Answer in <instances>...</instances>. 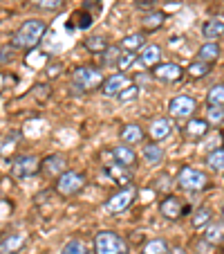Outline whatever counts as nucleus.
Returning <instances> with one entry per match:
<instances>
[{
  "instance_id": "obj_1",
  "label": "nucleus",
  "mask_w": 224,
  "mask_h": 254,
  "mask_svg": "<svg viewBox=\"0 0 224 254\" xmlns=\"http://www.w3.org/2000/svg\"><path fill=\"white\" fill-rule=\"evenodd\" d=\"M47 32V25L45 20L39 18H29L11 34V48L14 50H32L41 43V39L45 36Z\"/></svg>"
},
{
  "instance_id": "obj_2",
  "label": "nucleus",
  "mask_w": 224,
  "mask_h": 254,
  "mask_svg": "<svg viewBox=\"0 0 224 254\" xmlns=\"http://www.w3.org/2000/svg\"><path fill=\"white\" fill-rule=\"evenodd\" d=\"M105 81L103 72L99 67L92 65H81L72 72V92L74 95H83V92H92L96 88H101Z\"/></svg>"
},
{
  "instance_id": "obj_3",
  "label": "nucleus",
  "mask_w": 224,
  "mask_h": 254,
  "mask_svg": "<svg viewBox=\"0 0 224 254\" xmlns=\"http://www.w3.org/2000/svg\"><path fill=\"white\" fill-rule=\"evenodd\" d=\"M94 254H130L124 236L112 230H103L94 236Z\"/></svg>"
},
{
  "instance_id": "obj_4",
  "label": "nucleus",
  "mask_w": 224,
  "mask_h": 254,
  "mask_svg": "<svg viewBox=\"0 0 224 254\" xmlns=\"http://www.w3.org/2000/svg\"><path fill=\"white\" fill-rule=\"evenodd\" d=\"M86 187V176L79 171H65L56 178L54 183V189H56L58 196L63 198H70V196H77L81 189Z\"/></svg>"
},
{
  "instance_id": "obj_5",
  "label": "nucleus",
  "mask_w": 224,
  "mask_h": 254,
  "mask_svg": "<svg viewBox=\"0 0 224 254\" xmlns=\"http://www.w3.org/2000/svg\"><path fill=\"white\" fill-rule=\"evenodd\" d=\"M177 185L184 191H202L209 185V178H206V173L197 171L193 167H184L179 171V176H177Z\"/></svg>"
},
{
  "instance_id": "obj_6",
  "label": "nucleus",
  "mask_w": 224,
  "mask_h": 254,
  "mask_svg": "<svg viewBox=\"0 0 224 254\" xmlns=\"http://www.w3.org/2000/svg\"><path fill=\"white\" fill-rule=\"evenodd\" d=\"M39 171H41V162L36 155H20V158H16L14 164H11V176L18 178V180L32 178Z\"/></svg>"
},
{
  "instance_id": "obj_7",
  "label": "nucleus",
  "mask_w": 224,
  "mask_h": 254,
  "mask_svg": "<svg viewBox=\"0 0 224 254\" xmlns=\"http://www.w3.org/2000/svg\"><path fill=\"white\" fill-rule=\"evenodd\" d=\"M134 198H137V189L126 187V189H121L119 193L110 196V200L105 202V209H108L110 214H121V211H126L130 205H133Z\"/></svg>"
},
{
  "instance_id": "obj_8",
  "label": "nucleus",
  "mask_w": 224,
  "mask_h": 254,
  "mask_svg": "<svg viewBox=\"0 0 224 254\" xmlns=\"http://www.w3.org/2000/svg\"><path fill=\"white\" fill-rule=\"evenodd\" d=\"M195 108H197V101L193 99V97H188V95L173 97V99L168 101V111H171V115L173 117H179V120L191 117L193 113H195Z\"/></svg>"
},
{
  "instance_id": "obj_9",
  "label": "nucleus",
  "mask_w": 224,
  "mask_h": 254,
  "mask_svg": "<svg viewBox=\"0 0 224 254\" xmlns=\"http://www.w3.org/2000/svg\"><path fill=\"white\" fill-rule=\"evenodd\" d=\"M181 74H184V70L177 63H159V65L153 67V77L162 83H177L181 79Z\"/></svg>"
},
{
  "instance_id": "obj_10",
  "label": "nucleus",
  "mask_w": 224,
  "mask_h": 254,
  "mask_svg": "<svg viewBox=\"0 0 224 254\" xmlns=\"http://www.w3.org/2000/svg\"><path fill=\"white\" fill-rule=\"evenodd\" d=\"M128 86H130V79L126 77V74H121V72H117V74H110V77L105 79L101 90H103L105 97H119Z\"/></svg>"
},
{
  "instance_id": "obj_11",
  "label": "nucleus",
  "mask_w": 224,
  "mask_h": 254,
  "mask_svg": "<svg viewBox=\"0 0 224 254\" xmlns=\"http://www.w3.org/2000/svg\"><path fill=\"white\" fill-rule=\"evenodd\" d=\"M27 243V234L25 232H16V234H7L0 239V254H18Z\"/></svg>"
},
{
  "instance_id": "obj_12",
  "label": "nucleus",
  "mask_w": 224,
  "mask_h": 254,
  "mask_svg": "<svg viewBox=\"0 0 224 254\" xmlns=\"http://www.w3.org/2000/svg\"><path fill=\"white\" fill-rule=\"evenodd\" d=\"M139 61L146 67H155L162 63V48L157 43H146L139 50Z\"/></svg>"
},
{
  "instance_id": "obj_13",
  "label": "nucleus",
  "mask_w": 224,
  "mask_h": 254,
  "mask_svg": "<svg viewBox=\"0 0 224 254\" xmlns=\"http://www.w3.org/2000/svg\"><path fill=\"white\" fill-rule=\"evenodd\" d=\"M41 171L45 173V176H61V173H65V158L58 153L54 155H47V158L41 162Z\"/></svg>"
},
{
  "instance_id": "obj_14",
  "label": "nucleus",
  "mask_w": 224,
  "mask_h": 254,
  "mask_svg": "<svg viewBox=\"0 0 224 254\" xmlns=\"http://www.w3.org/2000/svg\"><path fill=\"white\" fill-rule=\"evenodd\" d=\"M202 36L206 39V43H215L218 39L224 36V20L222 18H211L202 25Z\"/></svg>"
},
{
  "instance_id": "obj_15",
  "label": "nucleus",
  "mask_w": 224,
  "mask_h": 254,
  "mask_svg": "<svg viewBox=\"0 0 224 254\" xmlns=\"http://www.w3.org/2000/svg\"><path fill=\"white\" fill-rule=\"evenodd\" d=\"M148 133H150V139H166L173 133V122L168 117H157V120L150 122Z\"/></svg>"
},
{
  "instance_id": "obj_16",
  "label": "nucleus",
  "mask_w": 224,
  "mask_h": 254,
  "mask_svg": "<svg viewBox=\"0 0 224 254\" xmlns=\"http://www.w3.org/2000/svg\"><path fill=\"white\" fill-rule=\"evenodd\" d=\"M202 239H204V243H209V245L224 243V221H220V223L211 221L209 225L204 227V234H202Z\"/></svg>"
},
{
  "instance_id": "obj_17",
  "label": "nucleus",
  "mask_w": 224,
  "mask_h": 254,
  "mask_svg": "<svg viewBox=\"0 0 224 254\" xmlns=\"http://www.w3.org/2000/svg\"><path fill=\"white\" fill-rule=\"evenodd\" d=\"M103 173L110 178V180H115V183H121V185H126V183H130L133 180V169H128V167H121V164H108V167L103 169Z\"/></svg>"
},
{
  "instance_id": "obj_18",
  "label": "nucleus",
  "mask_w": 224,
  "mask_h": 254,
  "mask_svg": "<svg viewBox=\"0 0 224 254\" xmlns=\"http://www.w3.org/2000/svg\"><path fill=\"white\" fill-rule=\"evenodd\" d=\"M159 211H162L164 218H171V221H175V218H179L181 216V202L177 196H166L162 200V205H159Z\"/></svg>"
},
{
  "instance_id": "obj_19",
  "label": "nucleus",
  "mask_w": 224,
  "mask_h": 254,
  "mask_svg": "<svg viewBox=\"0 0 224 254\" xmlns=\"http://www.w3.org/2000/svg\"><path fill=\"white\" fill-rule=\"evenodd\" d=\"M112 155H115V162L121 164V167L133 169L134 164H137V155H134V151L130 149V146H126V144L115 146V149H112Z\"/></svg>"
},
{
  "instance_id": "obj_20",
  "label": "nucleus",
  "mask_w": 224,
  "mask_h": 254,
  "mask_svg": "<svg viewBox=\"0 0 224 254\" xmlns=\"http://www.w3.org/2000/svg\"><path fill=\"white\" fill-rule=\"evenodd\" d=\"M209 135V122L206 120H188V124L184 126V137L188 139H200Z\"/></svg>"
},
{
  "instance_id": "obj_21",
  "label": "nucleus",
  "mask_w": 224,
  "mask_h": 254,
  "mask_svg": "<svg viewBox=\"0 0 224 254\" xmlns=\"http://www.w3.org/2000/svg\"><path fill=\"white\" fill-rule=\"evenodd\" d=\"M141 158L146 164H150V167H157V164L164 162V149L162 146H157V144H146L141 151Z\"/></svg>"
},
{
  "instance_id": "obj_22",
  "label": "nucleus",
  "mask_w": 224,
  "mask_h": 254,
  "mask_svg": "<svg viewBox=\"0 0 224 254\" xmlns=\"http://www.w3.org/2000/svg\"><path fill=\"white\" fill-rule=\"evenodd\" d=\"M119 135H121V142L124 144H141L143 142V128L139 124H126Z\"/></svg>"
},
{
  "instance_id": "obj_23",
  "label": "nucleus",
  "mask_w": 224,
  "mask_h": 254,
  "mask_svg": "<svg viewBox=\"0 0 224 254\" xmlns=\"http://www.w3.org/2000/svg\"><path fill=\"white\" fill-rule=\"evenodd\" d=\"M164 20H166V16H164V11H148L146 16L141 18V25L146 32H155V29H159L164 25Z\"/></svg>"
},
{
  "instance_id": "obj_24",
  "label": "nucleus",
  "mask_w": 224,
  "mask_h": 254,
  "mask_svg": "<svg viewBox=\"0 0 224 254\" xmlns=\"http://www.w3.org/2000/svg\"><path fill=\"white\" fill-rule=\"evenodd\" d=\"M220 57V45L218 43H204L197 50V61L202 63H215Z\"/></svg>"
},
{
  "instance_id": "obj_25",
  "label": "nucleus",
  "mask_w": 224,
  "mask_h": 254,
  "mask_svg": "<svg viewBox=\"0 0 224 254\" xmlns=\"http://www.w3.org/2000/svg\"><path fill=\"white\" fill-rule=\"evenodd\" d=\"M121 54H124V50H121V48H117V45H108V50L99 54V57H101V65H105V67L119 65Z\"/></svg>"
},
{
  "instance_id": "obj_26",
  "label": "nucleus",
  "mask_w": 224,
  "mask_h": 254,
  "mask_svg": "<svg viewBox=\"0 0 224 254\" xmlns=\"http://www.w3.org/2000/svg\"><path fill=\"white\" fill-rule=\"evenodd\" d=\"M143 45H146V36H143V34H128V36L121 41L119 48L126 50V52H137Z\"/></svg>"
},
{
  "instance_id": "obj_27",
  "label": "nucleus",
  "mask_w": 224,
  "mask_h": 254,
  "mask_svg": "<svg viewBox=\"0 0 224 254\" xmlns=\"http://www.w3.org/2000/svg\"><path fill=\"white\" fill-rule=\"evenodd\" d=\"M206 164L211 171L215 173H224V149H215L206 155Z\"/></svg>"
},
{
  "instance_id": "obj_28",
  "label": "nucleus",
  "mask_w": 224,
  "mask_h": 254,
  "mask_svg": "<svg viewBox=\"0 0 224 254\" xmlns=\"http://www.w3.org/2000/svg\"><path fill=\"white\" fill-rule=\"evenodd\" d=\"M83 45H86L88 52L101 54V52H105V50H108V39H105V36H88Z\"/></svg>"
},
{
  "instance_id": "obj_29",
  "label": "nucleus",
  "mask_w": 224,
  "mask_h": 254,
  "mask_svg": "<svg viewBox=\"0 0 224 254\" xmlns=\"http://www.w3.org/2000/svg\"><path fill=\"white\" fill-rule=\"evenodd\" d=\"M143 254H168V243L164 239H150L143 245Z\"/></svg>"
},
{
  "instance_id": "obj_30",
  "label": "nucleus",
  "mask_w": 224,
  "mask_h": 254,
  "mask_svg": "<svg viewBox=\"0 0 224 254\" xmlns=\"http://www.w3.org/2000/svg\"><path fill=\"white\" fill-rule=\"evenodd\" d=\"M61 254H92V252H90V248H88V245L83 243V241H79V239H72L70 243H65V245H63Z\"/></svg>"
},
{
  "instance_id": "obj_31",
  "label": "nucleus",
  "mask_w": 224,
  "mask_h": 254,
  "mask_svg": "<svg viewBox=\"0 0 224 254\" xmlns=\"http://www.w3.org/2000/svg\"><path fill=\"white\" fill-rule=\"evenodd\" d=\"M206 101H209V106H224V83H215L206 92Z\"/></svg>"
},
{
  "instance_id": "obj_32",
  "label": "nucleus",
  "mask_w": 224,
  "mask_h": 254,
  "mask_svg": "<svg viewBox=\"0 0 224 254\" xmlns=\"http://www.w3.org/2000/svg\"><path fill=\"white\" fill-rule=\"evenodd\" d=\"M211 67H213V63L195 61V63H191V65H188V77L202 79V77H206V74H211Z\"/></svg>"
},
{
  "instance_id": "obj_33",
  "label": "nucleus",
  "mask_w": 224,
  "mask_h": 254,
  "mask_svg": "<svg viewBox=\"0 0 224 254\" xmlns=\"http://www.w3.org/2000/svg\"><path fill=\"white\" fill-rule=\"evenodd\" d=\"M211 218H213V214H211V209L209 207H200V209L193 214V227H206L211 223Z\"/></svg>"
},
{
  "instance_id": "obj_34",
  "label": "nucleus",
  "mask_w": 224,
  "mask_h": 254,
  "mask_svg": "<svg viewBox=\"0 0 224 254\" xmlns=\"http://www.w3.org/2000/svg\"><path fill=\"white\" fill-rule=\"evenodd\" d=\"M63 2L65 0H29V5L43 11H56L58 7H63Z\"/></svg>"
},
{
  "instance_id": "obj_35",
  "label": "nucleus",
  "mask_w": 224,
  "mask_h": 254,
  "mask_svg": "<svg viewBox=\"0 0 224 254\" xmlns=\"http://www.w3.org/2000/svg\"><path fill=\"white\" fill-rule=\"evenodd\" d=\"M206 122H211V124H222L224 106H209V108H206Z\"/></svg>"
},
{
  "instance_id": "obj_36",
  "label": "nucleus",
  "mask_w": 224,
  "mask_h": 254,
  "mask_svg": "<svg viewBox=\"0 0 224 254\" xmlns=\"http://www.w3.org/2000/svg\"><path fill=\"white\" fill-rule=\"evenodd\" d=\"M134 7L141 11H155V7H157V0H134Z\"/></svg>"
},
{
  "instance_id": "obj_37",
  "label": "nucleus",
  "mask_w": 224,
  "mask_h": 254,
  "mask_svg": "<svg viewBox=\"0 0 224 254\" xmlns=\"http://www.w3.org/2000/svg\"><path fill=\"white\" fill-rule=\"evenodd\" d=\"M11 57H14V48H11V45H2V48H0V65L9 63Z\"/></svg>"
},
{
  "instance_id": "obj_38",
  "label": "nucleus",
  "mask_w": 224,
  "mask_h": 254,
  "mask_svg": "<svg viewBox=\"0 0 224 254\" xmlns=\"http://www.w3.org/2000/svg\"><path fill=\"white\" fill-rule=\"evenodd\" d=\"M137 92H139V88L137 86H133V83H130L128 88H126L124 92H121L119 95V99L121 101H130V99H137Z\"/></svg>"
},
{
  "instance_id": "obj_39",
  "label": "nucleus",
  "mask_w": 224,
  "mask_h": 254,
  "mask_svg": "<svg viewBox=\"0 0 224 254\" xmlns=\"http://www.w3.org/2000/svg\"><path fill=\"white\" fill-rule=\"evenodd\" d=\"M77 27H81V29H88L92 25V16L88 14V11H83V14H77Z\"/></svg>"
},
{
  "instance_id": "obj_40",
  "label": "nucleus",
  "mask_w": 224,
  "mask_h": 254,
  "mask_svg": "<svg viewBox=\"0 0 224 254\" xmlns=\"http://www.w3.org/2000/svg\"><path fill=\"white\" fill-rule=\"evenodd\" d=\"M133 61H134V52H126V50H124V54H121L119 65H117V67H121V70H124V67H128Z\"/></svg>"
},
{
  "instance_id": "obj_41",
  "label": "nucleus",
  "mask_w": 224,
  "mask_h": 254,
  "mask_svg": "<svg viewBox=\"0 0 224 254\" xmlns=\"http://www.w3.org/2000/svg\"><path fill=\"white\" fill-rule=\"evenodd\" d=\"M34 92H36V95H34L36 99H47L49 97V86H36L34 88Z\"/></svg>"
},
{
  "instance_id": "obj_42",
  "label": "nucleus",
  "mask_w": 224,
  "mask_h": 254,
  "mask_svg": "<svg viewBox=\"0 0 224 254\" xmlns=\"http://www.w3.org/2000/svg\"><path fill=\"white\" fill-rule=\"evenodd\" d=\"M58 72H61V65L49 67V79H56V77H58Z\"/></svg>"
},
{
  "instance_id": "obj_43",
  "label": "nucleus",
  "mask_w": 224,
  "mask_h": 254,
  "mask_svg": "<svg viewBox=\"0 0 224 254\" xmlns=\"http://www.w3.org/2000/svg\"><path fill=\"white\" fill-rule=\"evenodd\" d=\"M168 254H186V250L184 248H171L168 250Z\"/></svg>"
},
{
  "instance_id": "obj_44",
  "label": "nucleus",
  "mask_w": 224,
  "mask_h": 254,
  "mask_svg": "<svg viewBox=\"0 0 224 254\" xmlns=\"http://www.w3.org/2000/svg\"><path fill=\"white\" fill-rule=\"evenodd\" d=\"M222 218H224V205H222Z\"/></svg>"
}]
</instances>
